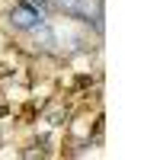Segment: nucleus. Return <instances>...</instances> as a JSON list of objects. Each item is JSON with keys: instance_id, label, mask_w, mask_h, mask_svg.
Listing matches in <instances>:
<instances>
[{"instance_id": "nucleus-1", "label": "nucleus", "mask_w": 160, "mask_h": 160, "mask_svg": "<svg viewBox=\"0 0 160 160\" xmlns=\"http://www.w3.org/2000/svg\"><path fill=\"white\" fill-rule=\"evenodd\" d=\"M35 19H38V13L32 7H13V22L16 26H32Z\"/></svg>"}]
</instances>
